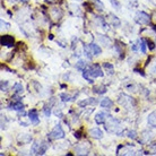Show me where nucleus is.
Returning a JSON list of instances; mask_svg holds the SVG:
<instances>
[{
  "instance_id": "1",
  "label": "nucleus",
  "mask_w": 156,
  "mask_h": 156,
  "mask_svg": "<svg viewBox=\"0 0 156 156\" xmlns=\"http://www.w3.org/2000/svg\"><path fill=\"white\" fill-rule=\"evenodd\" d=\"M103 76V71L101 67L98 65H94V66H90L88 68H85L83 70V77L85 80H87L88 83L93 84L94 83V78H97V77H102Z\"/></svg>"
},
{
  "instance_id": "2",
  "label": "nucleus",
  "mask_w": 156,
  "mask_h": 156,
  "mask_svg": "<svg viewBox=\"0 0 156 156\" xmlns=\"http://www.w3.org/2000/svg\"><path fill=\"white\" fill-rule=\"evenodd\" d=\"M48 147H49V144L45 142V141L34 142L33 146H32V154H34V155H44Z\"/></svg>"
},
{
  "instance_id": "3",
  "label": "nucleus",
  "mask_w": 156,
  "mask_h": 156,
  "mask_svg": "<svg viewBox=\"0 0 156 156\" xmlns=\"http://www.w3.org/2000/svg\"><path fill=\"white\" fill-rule=\"evenodd\" d=\"M49 138L50 139H62V138H65V131H63L62 127L60 125H57L51 130V132L49 134Z\"/></svg>"
},
{
  "instance_id": "4",
  "label": "nucleus",
  "mask_w": 156,
  "mask_h": 156,
  "mask_svg": "<svg viewBox=\"0 0 156 156\" xmlns=\"http://www.w3.org/2000/svg\"><path fill=\"white\" fill-rule=\"evenodd\" d=\"M136 21H137V23H139V24L146 25V24H148L150 22V17L146 13H144V11H138L136 14Z\"/></svg>"
},
{
  "instance_id": "5",
  "label": "nucleus",
  "mask_w": 156,
  "mask_h": 156,
  "mask_svg": "<svg viewBox=\"0 0 156 156\" xmlns=\"http://www.w3.org/2000/svg\"><path fill=\"white\" fill-rule=\"evenodd\" d=\"M15 43V38L10 35H2L1 36V44L5 46H13Z\"/></svg>"
},
{
  "instance_id": "6",
  "label": "nucleus",
  "mask_w": 156,
  "mask_h": 156,
  "mask_svg": "<svg viewBox=\"0 0 156 156\" xmlns=\"http://www.w3.org/2000/svg\"><path fill=\"white\" fill-rule=\"evenodd\" d=\"M28 118H30L31 122H32L34 126L38 125L40 119H38V114H37V111L35 109H33V110H31V111L28 112Z\"/></svg>"
},
{
  "instance_id": "7",
  "label": "nucleus",
  "mask_w": 156,
  "mask_h": 156,
  "mask_svg": "<svg viewBox=\"0 0 156 156\" xmlns=\"http://www.w3.org/2000/svg\"><path fill=\"white\" fill-rule=\"evenodd\" d=\"M106 117H108V114H106L105 112H98L96 115L94 117V119H95V122H96L97 125H101V123H104V122H105Z\"/></svg>"
},
{
  "instance_id": "8",
  "label": "nucleus",
  "mask_w": 156,
  "mask_h": 156,
  "mask_svg": "<svg viewBox=\"0 0 156 156\" xmlns=\"http://www.w3.org/2000/svg\"><path fill=\"white\" fill-rule=\"evenodd\" d=\"M89 135H90V137H93L95 139H100V138L103 137V131L101 129H98V128H94V129H92L89 131Z\"/></svg>"
},
{
  "instance_id": "9",
  "label": "nucleus",
  "mask_w": 156,
  "mask_h": 156,
  "mask_svg": "<svg viewBox=\"0 0 156 156\" xmlns=\"http://www.w3.org/2000/svg\"><path fill=\"white\" fill-rule=\"evenodd\" d=\"M88 48H89V50H90V53L94 54V56H98V54L102 53V49H101L97 44H95V43H90V44L88 45Z\"/></svg>"
},
{
  "instance_id": "10",
  "label": "nucleus",
  "mask_w": 156,
  "mask_h": 156,
  "mask_svg": "<svg viewBox=\"0 0 156 156\" xmlns=\"http://www.w3.org/2000/svg\"><path fill=\"white\" fill-rule=\"evenodd\" d=\"M112 105H113V102L108 97H104L103 100L101 101V106L104 108V109H110V108H112Z\"/></svg>"
},
{
  "instance_id": "11",
  "label": "nucleus",
  "mask_w": 156,
  "mask_h": 156,
  "mask_svg": "<svg viewBox=\"0 0 156 156\" xmlns=\"http://www.w3.org/2000/svg\"><path fill=\"white\" fill-rule=\"evenodd\" d=\"M147 121H148V123L150 126L156 127V111L152 112V113L149 114L148 118H147Z\"/></svg>"
},
{
  "instance_id": "12",
  "label": "nucleus",
  "mask_w": 156,
  "mask_h": 156,
  "mask_svg": "<svg viewBox=\"0 0 156 156\" xmlns=\"http://www.w3.org/2000/svg\"><path fill=\"white\" fill-rule=\"evenodd\" d=\"M10 109L16 110V111H22L23 109H24V105H23L22 102L17 101V102H14L13 104H10Z\"/></svg>"
},
{
  "instance_id": "13",
  "label": "nucleus",
  "mask_w": 156,
  "mask_h": 156,
  "mask_svg": "<svg viewBox=\"0 0 156 156\" xmlns=\"http://www.w3.org/2000/svg\"><path fill=\"white\" fill-rule=\"evenodd\" d=\"M89 1L94 5V8H96L98 10H103L104 9V5L101 0H89Z\"/></svg>"
},
{
  "instance_id": "14",
  "label": "nucleus",
  "mask_w": 156,
  "mask_h": 156,
  "mask_svg": "<svg viewBox=\"0 0 156 156\" xmlns=\"http://www.w3.org/2000/svg\"><path fill=\"white\" fill-rule=\"evenodd\" d=\"M23 90H24V89H23L22 84L17 83V84H15V85H14V92H15L16 94H22Z\"/></svg>"
},
{
  "instance_id": "15",
  "label": "nucleus",
  "mask_w": 156,
  "mask_h": 156,
  "mask_svg": "<svg viewBox=\"0 0 156 156\" xmlns=\"http://www.w3.org/2000/svg\"><path fill=\"white\" fill-rule=\"evenodd\" d=\"M86 67V63H85V61H83V60H79L78 62H77V65H76V69H78L79 71H83L84 69Z\"/></svg>"
},
{
  "instance_id": "16",
  "label": "nucleus",
  "mask_w": 156,
  "mask_h": 156,
  "mask_svg": "<svg viewBox=\"0 0 156 156\" xmlns=\"http://www.w3.org/2000/svg\"><path fill=\"white\" fill-rule=\"evenodd\" d=\"M103 67L105 68V70L109 73V74H113V66H112L111 63H109V62H104L103 63Z\"/></svg>"
},
{
  "instance_id": "17",
  "label": "nucleus",
  "mask_w": 156,
  "mask_h": 156,
  "mask_svg": "<svg viewBox=\"0 0 156 156\" xmlns=\"http://www.w3.org/2000/svg\"><path fill=\"white\" fill-rule=\"evenodd\" d=\"M93 103H95V100L94 98H88V100H85V101L79 102V106H86L88 104H93Z\"/></svg>"
},
{
  "instance_id": "18",
  "label": "nucleus",
  "mask_w": 156,
  "mask_h": 156,
  "mask_svg": "<svg viewBox=\"0 0 156 156\" xmlns=\"http://www.w3.org/2000/svg\"><path fill=\"white\" fill-rule=\"evenodd\" d=\"M110 17H111V19H112V22L114 23V25H115V27H119L120 26V24H121V23H120V21H119V18H118V17H117V16L115 15H110Z\"/></svg>"
},
{
  "instance_id": "19",
  "label": "nucleus",
  "mask_w": 156,
  "mask_h": 156,
  "mask_svg": "<svg viewBox=\"0 0 156 156\" xmlns=\"http://www.w3.org/2000/svg\"><path fill=\"white\" fill-rule=\"evenodd\" d=\"M43 111H44L45 117H48V118H49V117L51 115V106H50V105H49V106H48V105H46V106H44Z\"/></svg>"
},
{
  "instance_id": "20",
  "label": "nucleus",
  "mask_w": 156,
  "mask_h": 156,
  "mask_svg": "<svg viewBox=\"0 0 156 156\" xmlns=\"http://www.w3.org/2000/svg\"><path fill=\"white\" fill-rule=\"evenodd\" d=\"M110 2H111V5L113 6V8H115V9H120L121 8V5H120V2L118 0H110Z\"/></svg>"
},
{
  "instance_id": "21",
  "label": "nucleus",
  "mask_w": 156,
  "mask_h": 156,
  "mask_svg": "<svg viewBox=\"0 0 156 156\" xmlns=\"http://www.w3.org/2000/svg\"><path fill=\"white\" fill-rule=\"evenodd\" d=\"M128 137L131 138V139H136L137 138V132L135 130H130V131H128Z\"/></svg>"
},
{
  "instance_id": "22",
  "label": "nucleus",
  "mask_w": 156,
  "mask_h": 156,
  "mask_svg": "<svg viewBox=\"0 0 156 156\" xmlns=\"http://www.w3.org/2000/svg\"><path fill=\"white\" fill-rule=\"evenodd\" d=\"M140 50H141V53H146V43H145V41L142 40L140 43Z\"/></svg>"
},
{
  "instance_id": "23",
  "label": "nucleus",
  "mask_w": 156,
  "mask_h": 156,
  "mask_svg": "<svg viewBox=\"0 0 156 156\" xmlns=\"http://www.w3.org/2000/svg\"><path fill=\"white\" fill-rule=\"evenodd\" d=\"M60 97L62 98V101H63V102H68V101H70V96H69L68 94H61Z\"/></svg>"
},
{
  "instance_id": "24",
  "label": "nucleus",
  "mask_w": 156,
  "mask_h": 156,
  "mask_svg": "<svg viewBox=\"0 0 156 156\" xmlns=\"http://www.w3.org/2000/svg\"><path fill=\"white\" fill-rule=\"evenodd\" d=\"M146 43L148 45L149 50H154V49H155V45H154V43H153L150 40H146Z\"/></svg>"
},
{
  "instance_id": "25",
  "label": "nucleus",
  "mask_w": 156,
  "mask_h": 156,
  "mask_svg": "<svg viewBox=\"0 0 156 156\" xmlns=\"http://www.w3.org/2000/svg\"><path fill=\"white\" fill-rule=\"evenodd\" d=\"M6 87H7V82L4 83V80L1 82V90H6Z\"/></svg>"
},
{
  "instance_id": "26",
  "label": "nucleus",
  "mask_w": 156,
  "mask_h": 156,
  "mask_svg": "<svg viewBox=\"0 0 156 156\" xmlns=\"http://www.w3.org/2000/svg\"><path fill=\"white\" fill-rule=\"evenodd\" d=\"M75 137L76 138H80V131H76L75 132Z\"/></svg>"
},
{
  "instance_id": "27",
  "label": "nucleus",
  "mask_w": 156,
  "mask_h": 156,
  "mask_svg": "<svg viewBox=\"0 0 156 156\" xmlns=\"http://www.w3.org/2000/svg\"><path fill=\"white\" fill-rule=\"evenodd\" d=\"M45 1H48V2H54V1H57V0H45Z\"/></svg>"
},
{
  "instance_id": "28",
  "label": "nucleus",
  "mask_w": 156,
  "mask_h": 156,
  "mask_svg": "<svg viewBox=\"0 0 156 156\" xmlns=\"http://www.w3.org/2000/svg\"><path fill=\"white\" fill-rule=\"evenodd\" d=\"M150 1H152L153 4H155V5H156V0H150Z\"/></svg>"
},
{
  "instance_id": "29",
  "label": "nucleus",
  "mask_w": 156,
  "mask_h": 156,
  "mask_svg": "<svg viewBox=\"0 0 156 156\" xmlns=\"http://www.w3.org/2000/svg\"><path fill=\"white\" fill-rule=\"evenodd\" d=\"M10 2H16V0H10Z\"/></svg>"
},
{
  "instance_id": "30",
  "label": "nucleus",
  "mask_w": 156,
  "mask_h": 156,
  "mask_svg": "<svg viewBox=\"0 0 156 156\" xmlns=\"http://www.w3.org/2000/svg\"><path fill=\"white\" fill-rule=\"evenodd\" d=\"M76 1H82V0H76Z\"/></svg>"
}]
</instances>
